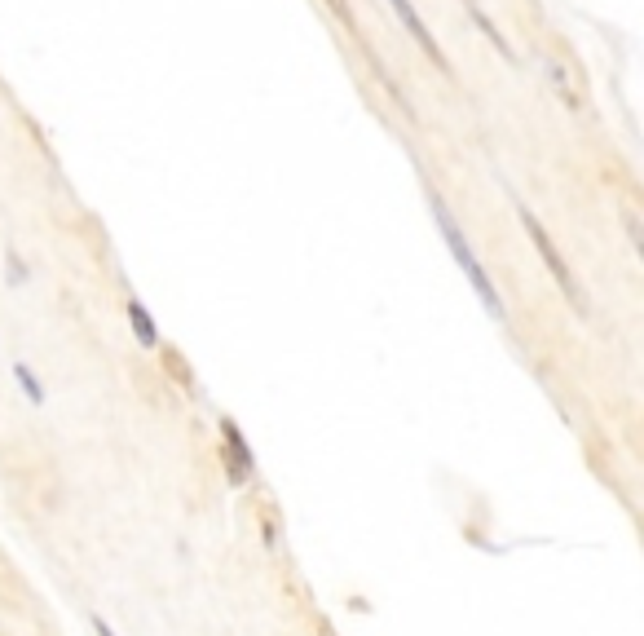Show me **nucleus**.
I'll use <instances>...</instances> for the list:
<instances>
[{"label": "nucleus", "instance_id": "obj_8", "mask_svg": "<svg viewBox=\"0 0 644 636\" xmlns=\"http://www.w3.org/2000/svg\"><path fill=\"white\" fill-rule=\"evenodd\" d=\"M5 274H9V283H27V265L18 257V248L5 252Z\"/></svg>", "mask_w": 644, "mask_h": 636}, {"label": "nucleus", "instance_id": "obj_10", "mask_svg": "<svg viewBox=\"0 0 644 636\" xmlns=\"http://www.w3.org/2000/svg\"><path fill=\"white\" fill-rule=\"evenodd\" d=\"M93 632H98V636H115V628L102 619V614H93Z\"/></svg>", "mask_w": 644, "mask_h": 636}, {"label": "nucleus", "instance_id": "obj_1", "mask_svg": "<svg viewBox=\"0 0 644 636\" xmlns=\"http://www.w3.org/2000/svg\"><path fill=\"white\" fill-rule=\"evenodd\" d=\"M428 208H433V221H437V230H442V239H446L450 257H455V261H459V270L468 274V288L477 292V301L486 305V314L495 318V323H508V301L499 296L495 279H490V270H486V265H481V257H477V248L468 243V235L459 230V221H455V212L446 208V199L437 195L433 186H428Z\"/></svg>", "mask_w": 644, "mask_h": 636}, {"label": "nucleus", "instance_id": "obj_3", "mask_svg": "<svg viewBox=\"0 0 644 636\" xmlns=\"http://www.w3.org/2000/svg\"><path fill=\"white\" fill-rule=\"evenodd\" d=\"M221 469L230 486H248L256 477V451L248 447L243 429L230 416H221Z\"/></svg>", "mask_w": 644, "mask_h": 636}, {"label": "nucleus", "instance_id": "obj_5", "mask_svg": "<svg viewBox=\"0 0 644 636\" xmlns=\"http://www.w3.org/2000/svg\"><path fill=\"white\" fill-rule=\"evenodd\" d=\"M128 327H133V336H137V345L142 349H159V327H155V318H150V310L137 296H128Z\"/></svg>", "mask_w": 644, "mask_h": 636}, {"label": "nucleus", "instance_id": "obj_7", "mask_svg": "<svg viewBox=\"0 0 644 636\" xmlns=\"http://www.w3.org/2000/svg\"><path fill=\"white\" fill-rule=\"evenodd\" d=\"M9 371H14V380L23 385V394H27L31 407H45V385H40V376L31 371V363H23V358H18V363L9 367Z\"/></svg>", "mask_w": 644, "mask_h": 636}, {"label": "nucleus", "instance_id": "obj_4", "mask_svg": "<svg viewBox=\"0 0 644 636\" xmlns=\"http://www.w3.org/2000/svg\"><path fill=\"white\" fill-rule=\"evenodd\" d=\"M389 9L397 14V23H402L406 31H411V40H415V45H420V49L428 53V58L437 62V71H446V76H450V62H446L442 45H437V40H433V31L424 27V18L415 14V5H411V0H389Z\"/></svg>", "mask_w": 644, "mask_h": 636}, {"label": "nucleus", "instance_id": "obj_9", "mask_svg": "<svg viewBox=\"0 0 644 636\" xmlns=\"http://www.w3.org/2000/svg\"><path fill=\"white\" fill-rule=\"evenodd\" d=\"M327 5H331V14H336L349 31H358V27H353V9H349V0H327Z\"/></svg>", "mask_w": 644, "mask_h": 636}, {"label": "nucleus", "instance_id": "obj_2", "mask_svg": "<svg viewBox=\"0 0 644 636\" xmlns=\"http://www.w3.org/2000/svg\"><path fill=\"white\" fill-rule=\"evenodd\" d=\"M517 212H521V226H525V235H530L534 252H539V257H543L547 274H552V279H556V288H561V296H565V301H570L574 310H578V318H587V292H583V283L574 279V270H570V265H565L561 248H556V243H552V235H547V230L539 226V217H534L530 208H517Z\"/></svg>", "mask_w": 644, "mask_h": 636}, {"label": "nucleus", "instance_id": "obj_6", "mask_svg": "<svg viewBox=\"0 0 644 636\" xmlns=\"http://www.w3.org/2000/svg\"><path fill=\"white\" fill-rule=\"evenodd\" d=\"M468 14H472V23H477L481 31H486V40H490V45H495V49L503 53V58H508V62H517V53H512V45H508V40L499 36V27L490 23V14H486V9L477 5V0H468Z\"/></svg>", "mask_w": 644, "mask_h": 636}]
</instances>
